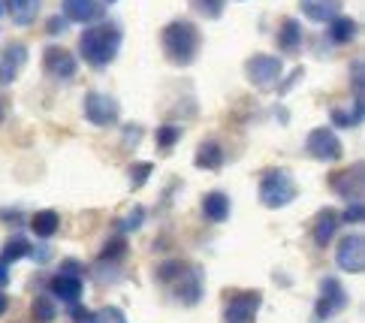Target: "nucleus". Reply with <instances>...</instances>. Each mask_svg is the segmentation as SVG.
<instances>
[{
	"label": "nucleus",
	"instance_id": "obj_1",
	"mask_svg": "<svg viewBox=\"0 0 365 323\" xmlns=\"http://www.w3.org/2000/svg\"><path fill=\"white\" fill-rule=\"evenodd\" d=\"M121 40H124V34H121L118 24H112V21L88 24V28L82 31V36H79V55L94 70H103L118 58Z\"/></svg>",
	"mask_w": 365,
	"mask_h": 323
},
{
	"label": "nucleus",
	"instance_id": "obj_2",
	"mask_svg": "<svg viewBox=\"0 0 365 323\" xmlns=\"http://www.w3.org/2000/svg\"><path fill=\"white\" fill-rule=\"evenodd\" d=\"M160 48H163L169 63H175V67H190V63L200 58L202 34L193 21H185V19L169 21L160 31Z\"/></svg>",
	"mask_w": 365,
	"mask_h": 323
},
{
	"label": "nucleus",
	"instance_id": "obj_3",
	"mask_svg": "<svg viewBox=\"0 0 365 323\" xmlns=\"http://www.w3.org/2000/svg\"><path fill=\"white\" fill-rule=\"evenodd\" d=\"M158 278L163 284H173V293L178 296L185 305H193L200 302L202 296V278H200V269H193L181 260H173V263H163L158 269Z\"/></svg>",
	"mask_w": 365,
	"mask_h": 323
},
{
	"label": "nucleus",
	"instance_id": "obj_4",
	"mask_svg": "<svg viewBox=\"0 0 365 323\" xmlns=\"http://www.w3.org/2000/svg\"><path fill=\"white\" fill-rule=\"evenodd\" d=\"M296 193L299 188L287 170H266L259 175V202L266 209H284V205H290L296 200Z\"/></svg>",
	"mask_w": 365,
	"mask_h": 323
},
{
	"label": "nucleus",
	"instance_id": "obj_5",
	"mask_svg": "<svg viewBox=\"0 0 365 323\" xmlns=\"http://www.w3.org/2000/svg\"><path fill=\"white\" fill-rule=\"evenodd\" d=\"M284 73V63L278 55H266V51H257V55H251L245 61V76L247 82H251L254 88H259V91H272V88L278 85Z\"/></svg>",
	"mask_w": 365,
	"mask_h": 323
},
{
	"label": "nucleus",
	"instance_id": "obj_6",
	"mask_svg": "<svg viewBox=\"0 0 365 323\" xmlns=\"http://www.w3.org/2000/svg\"><path fill=\"white\" fill-rule=\"evenodd\" d=\"M305 148H308L311 158L323 160V163L341 160V154H344L341 139H338V133L332 130V127H314V130L308 133V139H305Z\"/></svg>",
	"mask_w": 365,
	"mask_h": 323
},
{
	"label": "nucleus",
	"instance_id": "obj_7",
	"mask_svg": "<svg viewBox=\"0 0 365 323\" xmlns=\"http://www.w3.org/2000/svg\"><path fill=\"white\" fill-rule=\"evenodd\" d=\"M259 305H263V296H259L257 290L232 293L227 308H224V320L227 323H254L257 314H259Z\"/></svg>",
	"mask_w": 365,
	"mask_h": 323
},
{
	"label": "nucleus",
	"instance_id": "obj_8",
	"mask_svg": "<svg viewBox=\"0 0 365 323\" xmlns=\"http://www.w3.org/2000/svg\"><path fill=\"white\" fill-rule=\"evenodd\" d=\"M118 100L103 94V91H91L85 97V118L94 124V127H112L118 121Z\"/></svg>",
	"mask_w": 365,
	"mask_h": 323
},
{
	"label": "nucleus",
	"instance_id": "obj_9",
	"mask_svg": "<svg viewBox=\"0 0 365 323\" xmlns=\"http://www.w3.org/2000/svg\"><path fill=\"white\" fill-rule=\"evenodd\" d=\"M335 263H338L341 272H350V275L362 272V266H365V242H362L359 232H350V236H344L341 242H338Z\"/></svg>",
	"mask_w": 365,
	"mask_h": 323
},
{
	"label": "nucleus",
	"instance_id": "obj_10",
	"mask_svg": "<svg viewBox=\"0 0 365 323\" xmlns=\"http://www.w3.org/2000/svg\"><path fill=\"white\" fill-rule=\"evenodd\" d=\"M43 67L46 73H51L55 79H76V73H79V61H76V55L70 48L63 46H46L43 51Z\"/></svg>",
	"mask_w": 365,
	"mask_h": 323
},
{
	"label": "nucleus",
	"instance_id": "obj_11",
	"mask_svg": "<svg viewBox=\"0 0 365 323\" xmlns=\"http://www.w3.org/2000/svg\"><path fill=\"white\" fill-rule=\"evenodd\" d=\"M61 16L76 24H97L106 21L103 0H61Z\"/></svg>",
	"mask_w": 365,
	"mask_h": 323
},
{
	"label": "nucleus",
	"instance_id": "obj_12",
	"mask_svg": "<svg viewBox=\"0 0 365 323\" xmlns=\"http://www.w3.org/2000/svg\"><path fill=\"white\" fill-rule=\"evenodd\" d=\"M341 308H347V290L335 278H323L320 281V296H317L314 317L326 320V317H332L335 312H341Z\"/></svg>",
	"mask_w": 365,
	"mask_h": 323
},
{
	"label": "nucleus",
	"instance_id": "obj_13",
	"mask_svg": "<svg viewBox=\"0 0 365 323\" xmlns=\"http://www.w3.org/2000/svg\"><path fill=\"white\" fill-rule=\"evenodd\" d=\"M24 63H28V46H21V43L6 46L4 55H0V88H9L16 82L19 73L24 70Z\"/></svg>",
	"mask_w": 365,
	"mask_h": 323
},
{
	"label": "nucleus",
	"instance_id": "obj_14",
	"mask_svg": "<svg viewBox=\"0 0 365 323\" xmlns=\"http://www.w3.org/2000/svg\"><path fill=\"white\" fill-rule=\"evenodd\" d=\"M329 185H332V190L338 193V197H344L350 202H359V197H362V163L347 166L344 173H335L329 178Z\"/></svg>",
	"mask_w": 365,
	"mask_h": 323
},
{
	"label": "nucleus",
	"instance_id": "obj_15",
	"mask_svg": "<svg viewBox=\"0 0 365 323\" xmlns=\"http://www.w3.org/2000/svg\"><path fill=\"white\" fill-rule=\"evenodd\" d=\"M299 9L305 12L311 21H320V24H329L332 19L341 16L344 9V0H299Z\"/></svg>",
	"mask_w": 365,
	"mask_h": 323
},
{
	"label": "nucleus",
	"instance_id": "obj_16",
	"mask_svg": "<svg viewBox=\"0 0 365 323\" xmlns=\"http://www.w3.org/2000/svg\"><path fill=\"white\" fill-rule=\"evenodd\" d=\"M48 290H51V296L55 299H63V302H79L82 299V290H85V284H82V278H73V275H55L48 281Z\"/></svg>",
	"mask_w": 365,
	"mask_h": 323
},
{
	"label": "nucleus",
	"instance_id": "obj_17",
	"mask_svg": "<svg viewBox=\"0 0 365 323\" xmlns=\"http://www.w3.org/2000/svg\"><path fill=\"white\" fill-rule=\"evenodd\" d=\"M338 232V212L335 209H320L317 217H314V227H311V236H314V242L320 245V248H326Z\"/></svg>",
	"mask_w": 365,
	"mask_h": 323
},
{
	"label": "nucleus",
	"instance_id": "obj_18",
	"mask_svg": "<svg viewBox=\"0 0 365 323\" xmlns=\"http://www.w3.org/2000/svg\"><path fill=\"white\" fill-rule=\"evenodd\" d=\"M202 215L212 224H224L230 217V197L224 190H208L202 197Z\"/></svg>",
	"mask_w": 365,
	"mask_h": 323
},
{
	"label": "nucleus",
	"instance_id": "obj_19",
	"mask_svg": "<svg viewBox=\"0 0 365 323\" xmlns=\"http://www.w3.org/2000/svg\"><path fill=\"white\" fill-rule=\"evenodd\" d=\"M356 34H359V24L354 19L338 16V19L329 21V28H326V40H329L332 46H347V43L356 40Z\"/></svg>",
	"mask_w": 365,
	"mask_h": 323
},
{
	"label": "nucleus",
	"instance_id": "obj_20",
	"mask_svg": "<svg viewBox=\"0 0 365 323\" xmlns=\"http://www.w3.org/2000/svg\"><path fill=\"white\" fill-rule=\"evenodd\" d=\"M278 48L284 55H299L302 51V24L296 19H284L278 28Z\"/></svg>",
	"mask_w": 365,
	"mask_h": 323
},
{
	"label": "nucleus",
	"instance_id": "obj_21",
	"mask_svg": "<svg viewBox=\"0 0 365 323\" xmlns=\"http://www.w3.org/2000/svg\"><path fill=\"white\" fill-rule=\"evenodd\" d=\"M193 163H197L200 170L217 173L220 166H224V148H220L215 139H205L202 145H200V151H197V158H193Z\"/></svg>",
	"mask_w": 365,
	"mask_h": 323
},
{
	"label": "nucleus",
	"instance_id": "obj_22",
	"mask_svg": "<svg viewBox=\"0 0 365 323\" xmlns=\"http://www.w3.org/2000/svg\"><path fill=\"white\" fill-rule=\"evenodd\" d=\"M6 6L19 28H28V24H34L36 16H40V0H9Z\"/></svg>",
	"mask_w": 365,
	"mask_h": 323
},
{
	"label": "nucleus",
	"instance_id": "obj_23",
	"mask_svg": "<svg viewBox=\"0 0 365 323\" xmlns=\"http://www.w3.org/2000/svg\"><path fill=\"white\" fill-rule=\"evenodd\" d=\"M58 227H61V215H58L55 209H43V212H36V215L31 217V230H34L40 239H51V236L58 232Z\"/></svg>",
	"mask_w": 365,
	"mask_h": 323
},
{
	"label": "nucleus",
	"instance_id": "obj_24",
	"mask_svg": "<svg viewBox=\"0 0 365 323\" xmlns=\"http://www.w3.org/2000/svg\"><path fill=\"white\" fill-rule=\"evenodd\" d=\"M362 115H365L362 100H354V103H350V109L335 106V109L329 112V118H332V124H335V127H356V124L362 121Z\"/></svg>",
	"mask_w": 365,
	"mask_h": 323
},
{
	"label": "nucleus",
	"instance_id": "obj_25",
	"mask_svg": "<svg viewBox=\"0 0 365 323\" xmlns=\"http://www.w3.org/2000/svg\"><path fill=\"white\" fill-rule=\"evenodd\" d=\"M31 254H34V245H31L28 239H24V236H12V239H6L4 251H0V260L9 266V263H16V260H24V257H31Z\"/></svg>",
	"mask_w": 365,
	"mask_h": 323
},
{
	"label": "nucleus",
	"instance_id": "obj_26",
	"mask_svg": "<svg viewBox=\"0 0 365 323\" xmlns=\"http://www.w3.org/2000/svg\"><path fill=\"white\" fill-rule=\"evenodd\" d=\"M187 6L202 19H220L227 9V0H187Z\"/></svg>",
	"mask_w": 365,
	"mask_h": 323
},
{
	"label": "nucleus",
	"instance_id": "obj_27",
	"mask_svg": "<svg viewBox=\"0 0 365 323\" xmlns=\"http://www.w3.org/2000/svg\"><path fill=\"white\" fill-rule=\"evenodd\" d=\"M31 312H34V320L36 323H51V320L58 317V308H55V302H51L48 296H36L34 305H31Z\"/></svg>",
	"mask_w": 365,
	"mask_h": 323
},
{
	"label": "nucleus",
	"instance_id": "obj_28",
	"mask_svg": "<svg viewBox=\"0 0 365 323\" xmlns=\"http://www.w3.org/2000/svg\"><path fill=\"white\" fill-rule=\"evenodd\" d=\"M88 323H127V314L121 312V308H115V305H103L88 317Z\"/></svg>",
	"mask_w": 365,
	"mask_h": 323
},
{
	"label": "nucleus",
	"instance_id": "obj_29",
	"mask_svg": "<svg viewBox=\"0 0 365 323\" xmlns=\"http://www.w3.org/2000/svg\"><path fill=\"white\" fill-rule=\"evenodd\" d=\"M178 139H181V127H175V124H163V127H158V148H160V151H169Z\"/></svg>",
	"mask_w": 365,
	"mask_h": 323
},
{
	"label": "nucleus",
	"instance_id": "obj_30",
	"mask_svg": "<svg viewBox=\"0 0 365 323\" xmlns=\"http://www.w3.org/2000/svg\"><path fill=\"white\" fill-rule=\"evenodd\" d=\"M151 173H154V163H133L130 166V188L139 190L151 178Z\"/></svg>",
	"mask_w": 365,
	"mask_h": 323
},
{
	"label": "nucleus",
	"instance_id": "obj_31",
	"mask_svg": "<svg viewBox=\"0 0 365 323\" xmlns=\"http://www.w3.org/2000/svg\"><path fill=\"white\" fill-rule=\"evenodd\" d=\"M124 254H127V242L118 236V239H112L106 248L100 251V260H103V263H112V260H121Z\"/></svg>",
	"mask_w": 365,
	"mask_h": 323
},
{
	"label": "nucleus",
	"instance_id": "obj_32",
	"mask_svg": "<svg viewBox=\"0 0 365 323\" xmlns=\"http://www.w3.org/2000/svg\"><path fill=\"white\" fill-rule=\"evenodd\" d=\"M142 221H145V209H142V205H133V212H130L124 221H118V230L121 232H133V230H139Z\"/></svg>",
	"mask_w": 365,
	"mask_h": 323
},
{
	"label": "nucleus",
	"instance_id": "obj_33",
	"mask_svg": "<svg viewBox=\"0 0 365 323\" xmlns=\"http://www.w3.org/2000/svg\"><path fill=\"white\" fill-rule=\"evenodd\" d=\"M362 215H365V209H362V202H350V205H347V212H344L341 217H344V221H347V224H359V221H362Z\"/></svg>",
	"mask_w": 365,
	"mask_h": 323
},
{
	"label": "nucleus",
	"instance_id": "obj_34",
	"mask_svg": "<svg viewBox=\"0 0 365 323\" xmlns=\"http://www.w3.org/2000/svg\"><path fill=\"white\" fill-rule=\"evenodd\" d=\"M82 272H85V266H82L79 260H63V266H61V275H73V278H82Z\"/></svg>",
	"mask_w": 365,
	"mask_h": 323
},
{
	"label": "nucleus",
	"instance_id": "obj_35",
	"mask_svg": "<svg viewBox=\"0 0 365 323\" xmlns=\"http://www.w3.org/2000/svg\"><path fill=\"white\" fill-rule=\"evenodd\" d=\"M63 28H67V19H63V16H55V19H48V34H61Z\"/></svg>",
	"mask_w": 365,
	"mask_h": 323
},
{
	"label": "nucleus",
	"instance_id": "obj_36",
	"mask_svg": "<svg viewBox=\"0 0 365 323\" xmlns=\"http://www.w3.org/2000/svg\"><path fill=\"white\" fill-rule=\"evenodd\" d=\"M70 317H76V320H88L91 314L85 312V308H82L79 302H73V305H70Z\"/></svg>",
	"mask_w": 365,
	"mask_h": 323
},
{
	"label": "nucleus",
	"instance_id": "obj_37",
	"mask_svg": "<svg viewBox=\"0 0 365 323\" xmlns=\"http://www.w3.org/2000/svg\"><path fill=\"white\" fill-rule=\"evenodd\" d=\"M6 284H9V266H6L4 260H0V290H4Z\"/></svg>",
	"mask_w": 365,
	"mask_h": 323
},
{
	"label": "nucleus",
	"instance_id": "obj_38",
	"mask_svg": "<svg viewBox=\"0 0 365 323\" xmlns=\"http://www.w3.org/2000/svg\"><path fill=\"white\" fill-rule=\"evenodd\" d=\"M6 308H9V299H6V293L0 290V314H6Z\"/></svg>",
	"mask_w": 365,
	"mask_h": 323
},
{
	"label": "nucleus",
	"instance_id": "obj_39",
	"mask_svg": "<svg viewBox=\"0 0 365 323\" xmlns=\"http://www.w3.org/2000/svg\"><path fill=\"white\" fill-rule=\"evenodd\" d=\"M106 4H118V0H103V6H106Z\"/></svg>",
	"mask_w": 365,
	"mask_h": 323
}]
</instances>
